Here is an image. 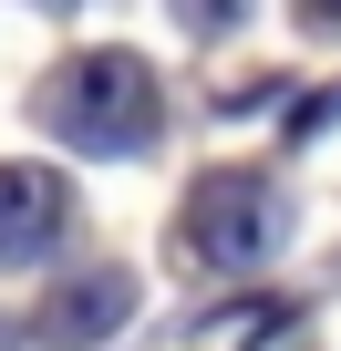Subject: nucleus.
<instances>
[{
  "label": "nucleus",
  "instance_id": "1",
  "mask_svg": "<svg viewBox=\"0 0 341 351\" xmlns=\"http://www.w3.org/2000/svg\"><path fill=\"white\" fill-rule=\"evenodd\" d=\"M73 155H145L155 145V124H165V104H155V73L134 62V52H73L52 83H42V104H32Z\"/></svg>",
  "mask_w": 341,
  "mask_h": 351
},
{
  "label": "nucleus",
  "instance_id": "2",
  "mask_svg": "<svg viewBox=\"0 0 341 351\" xmlns=\"http://www.w3.org/2000/svg\"><path fill=\"white\" fill-rule=\"evenodd\" d=\"M269 238H279V186H269V176H248V165L197 176V197H187V248H197L207 269H259Z\"/></svg>",
  "mask_w": 341,
  "mask_h": 351
},
{
  "label": "nucleus",
  "instance_id": "3",
  "mask_svg": "<svg viewBox=\"0 0 341 351\" xmlns=\"http://www.w3.org/2000/svg\"><path fill=\"white\" fill-rule=\"evenodd\" d=\"M73 197H62V176L42 165H0V269H32L52 238H62Z\"/></svg>",
  "mask_w": 341,
  "mask_h": 351
},
{
  "label": "nucleus",
  "instance_id": "4",
  "mask_svg": "<svg viewBox=\"0 0 341 351\" xmlns=\"http://www.w3.org/2000/svg\"><path fill=\"white\" fill-rule=\"evenodd\" d=\"M134 310V289H124V269H83V279H62L52 300H42V351H83V341H104L114 320Z\"/></svg>",
  "mask_w": 341,
  "mask_h": 351
},
{
  "label": "nucleus",
  "instance_id": "5",
  "mask_svg": "<svg viewBox=\"0 0 341 351\" xmlns=\"http://www.w3.org/2000/svg\"><path fill=\"white\" fill-rule=\"evenodd\" d=\"M176 21H187V32H228V21H238V0H176Z\"/></svg>",
  "mask_w": 341,
  "mask_h": 351
},
{
  "label": "nucleus",
  "instance_id": "6",
  "mask_svg": "<svg viewBox=\"0 0 341 351\" xmlns=\"http://www.w3.org/2000/svg\"><path fill=\"white\" fill-rule=\"evenodd\" d=\"M300 21L310 32H341V0H300Z\"/></svg>",
  "mask_w": 341,
  "mask_h": 351
}]
</instances>
